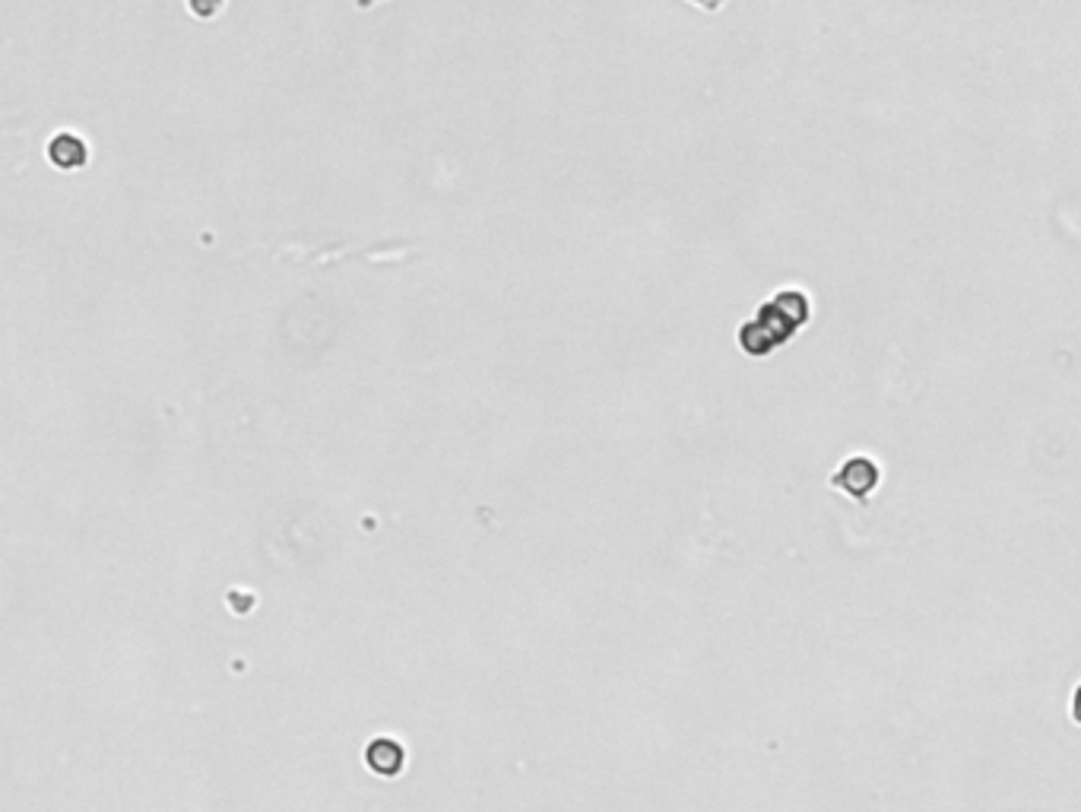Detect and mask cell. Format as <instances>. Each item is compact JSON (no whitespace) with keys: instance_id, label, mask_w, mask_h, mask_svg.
I'll list each match as a JSON object with an SVG mask.
<instances>
[{"instance_id":"6da1fadb","label":"cell","mask_w":1081,"mask_h":812,"mask_svg":"<svg viewBox=\"0 0 1081 812\" xmlns=\"http://www.w3.org/2000/svg\"><path fill=\"white\" fill-rule=\"evenodd\" d=\"M809 318V302L799 292H780L774 302H768L752 324L742 327L739 343L749 356H764L768 349L790 340Z\"/></svg>"},{"instance_id":"7a4b0ae2","label":"cell","mask_w":1081,"mask_h":812,"mask_svg":"<svg viewBox=\"0 0 1081 812\" xmlns=\"http://www.w3.org/2000/svg\"><path fill=\"white\" fill-rule=\"evenodd\" d=\"M831 483L841 489V492H847L850 498H856V502H863V498H866L875 486H879V467H875L872 460L863 457V454H860V457H850L847 464L831 476Z\"/></svg>"},{"instance_id":"3957f363","label":"cell","mask_w":1081,"mask_h":812,"mask_svg":"<svg viewBox=\"0 0 1081 812\" xmlns=\"http://www.w3.org/2000/svg\"><path fill=\"white\" fill-rule=\"evenodd\" d=\"M365 765L378 774V778H397L406 768V746L397 736H375L365 746Z\"/></svg>"},{"instance_id":"277c9868","label":"cell","mask_w":1081,"mask_h":812,"mask_svg":"<svg viewBox=\"0 0 1081 812\" xmlns=\"http://www.w3.org/2000/svg\"><path fill=\"white\" fill-rule=\"evenodd\" d=\"M1072 717L1081 724V686H1078L1075 695H1072Z\"/></svg>"},{"instance_id":"5b68a950","label":"cell","mask_w":1081,"mask_h":812,"mask_svg":"<svg viewBox=\"0 0 1081 812\" xmlns=\"http://www.w3.org/2000/svg\"><path fill=\"white\" fill-rule=\"evenodd\" d=\"M692 4H698L704 10H717V7H723V0H692Z\"/></svg>"}]
</instances>
